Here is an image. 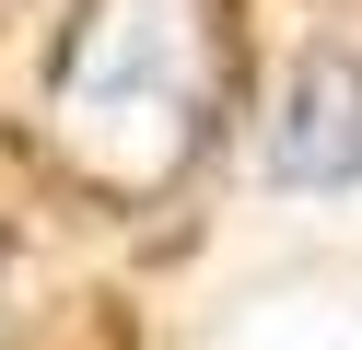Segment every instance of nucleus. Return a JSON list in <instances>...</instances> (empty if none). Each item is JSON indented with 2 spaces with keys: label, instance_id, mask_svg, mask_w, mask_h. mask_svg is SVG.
Masks as SVG:
<instances>
[{
  "label": "nucleus",
  "instance_id": "f257e3e1",
  "mask_svg": "<svg viewBox=\"0 0 362 350\" xmlns=\"http://www.w3.org/2000/svg\"><path fill=\"white\" fill-rule=\"evenodd\" d=\"M269 163L292 187H351L362 175V59H315L269 117Z\"/></svg>",
  "mask_w": 362,
  "mask_h": 350
}]
</instances>
